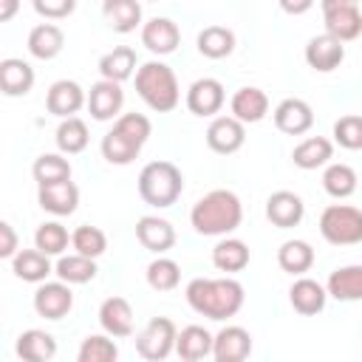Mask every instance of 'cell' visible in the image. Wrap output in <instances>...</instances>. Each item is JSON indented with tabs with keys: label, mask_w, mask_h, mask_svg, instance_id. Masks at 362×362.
I'll return each mask as SVG.
<instances>
[{
	"label": "cell",
	"mask_w": 362,
	"mask_h": 362,
	"mask_svg": "<svg viewBox=\"0 0 362 362\" xmlns=\"http://www.w3.org/2000/svg\"><path fill=\"white\" fill-rule=\"evenodd\" d=\"M243 286L232 277H195L187 286L192 311L209 320H229L243 308Z\"/></svg>",
	"instance_id": "obj_1"
},
{
	"label": "cell",
	"mask_w": 362,
	"mask_h": 362,
	"mask_svg": "<svg viewBox=\"0 0 362 362\" xmlns=\"http://www.w3.org/2000/svg\"><path fill=\"white\" fill-rule=\"evenodd\" d=\"M243 221V204L232 189H212L195 201L189 223L198 235H229Z\"/></svg>",
	"instance_id": "obj_2"
},
{
	"label": "cell",
	"mask_w": 362,
	"mask_h": 362,
	"mask_svg": "<svg viewBox=\"0 0 362 362\" xmlns=\"http://www.w3.org/2000/svg\"><path fill=\"white\" fill-rule=\"evenodd\" d=\"M153 124L144 113H124L116 119V124L102 136V156L110 164H130L133 158H139L144 141L150 139Z\"/></svg>",
	"instance_id": "obj_3"
},
{
	"label": "cell",
	"mask_w": 362,
	"mask_h": 362,
	"mask_svg": "<svg viewBox=\"0 0 362 362\" xmlns=\"http://www.w3.org/2000/svg\"><path fill=\"white\" fill-rule=\"evenodd\" d=\"M136 90L144 99V105L156 113H170L181 102V90L173 68L158 59H150L136 71Z\"/></svg>",
	"instance_id": "obj_4"
},
{
	"label": "cell",
	"mask_w": 362,
	"mask_h": 362,
	"mask_svg": "<svg viewBox=\"0 0 362 362\" xmlns=\"http://www.w3.org/2000/svg\"><path fill=\"white\" fill-rule=\"evenodd\" d=\"M184 189V175L173 161H150L139 173V195L150 206H173Z\"/></svg>",
	"instance_id": "obj_5"
},
{
	"label": "cell",
	"mask_w": 362,
	"mask_h": 362,
	"mask_svg": "<svg viewBox=\"0 0 362 362\" xmlns=\"http://www.w3.org/2000/svg\"><path fill=\"white\" fill-rule=\"evenodd\" d=\"M320 232L334 246L362 243V209L348 204H331L320 215Z\"/></svg>",
	"instance_id": "obj_6"
},
{
	"label": "cell",
	"mask_w": 362,
	"mask_h": 362,
	"mask_svg": "<svg viewBox=\"0 0 362 362\" xmlns=\"http://www.w3.org/2000/svg\"><path fill=\"white\" fill-rule=\"evenodd\" d=\"M178 328L167 317H153L139 334H136V351L147 362H164L175 351Z\"/></svg>",
	"instance_id": "obj_7"
},
{
	"label": "cell",
	"mask_w": 362,
	"mask_h": 362,
	"mask_svg": "<svg viewBox=\"0 0 362 362\" xmlns=\"http://www.w3.org/2000/svg\"><path fill=\"white\" fill-rule=\"evenodd\" d=\"M325 34L339 42L356 40L362 34V8L356 0H322Z\"/></svg>",
	"instance_id": "obj_8"
},
{
	"label": "cell",
	"mask_w": 362,
	"mask_h": 362,
	"mask_svg": "<svg viewBox=\"0 0 362 362\" xmlns=\"http://www.w3.org/2000/svg\"><path fill=\"white\" fill-rule=\"evenodd\" d=\"M243 141H246V127L235 116H215L206 127V144L212 153L232 156L243 147Z\"/></svg>",
	"instance_id": "obj_9"
},
{
	"label": "cell",
	"mask_w": 362,
	"mask_h": 362,
	"mask_svg": "<svg viewBox=\"0 0 362 362\" xmlns=\"http://www.w3.org/2000/svg\"><path fill=\"white\" fill-rule=\"evenodd\" d=\"M71 308H74V291L62 280L42 283L34 291V311L40 317H45V320H62Z\"/></svg>",
	"instance_id": "obj_10"
},
{
	"label": "cell",
	"mask_w": 362,
	"mask_h": 362,
	"mask_svg": "<svg viewBox=\"0 0 362 362\" xmlns=\"http://www.w3.org/2000/svg\"><path fill=\"white\" fill-rule=\"evenodd\" d=\"M314 124V110L305 99H283L277 107H274V127L280 133H288V136H303L308 133Z\"/></svg>",
	"instance_id": "obj_11"
},
{
	"label": "cell",
	"mask_w": 362,
	"mask_h": 362,
	"mask_svg": "<svg viewBox=\"0 0 362 362\" xmlns=\"http://www.w3.org/2000/svg\"><path fill=\"white\" fill-rule=\"evenodd\" d=\"M88 105V96L85 90L79 88V82L74 79H57L51 88H48V96H45V107L48 113L59 116V119H74V113Z\"/></svg>",
	"instance_id": "obj_12"
},
{
	"label": "cell",
	"mask_w": 362,
	"mask_h": 362,
	"mask_svg": "<svg viewBox=\"0 0 362 362\" xmlns=\"http://www.w3.org/2000/svg\"><path fill=\"white\" fill-rule=\"evenodd\" d=\"M342 59H345V42L334 40L331 34H317L305 45V62L320 74H328V71L339 68Z\"/></svg>",
	"instance_id": "obj_13"
},
{
	"label": "cell",
	"mask_w": 362,
	"mask_h": 362,
	"mask_svg": "<svg viewBox=\"0 0 362 362\" xmlns=\"http://www.w3.org/2000/svg\"><path fill=\"white\" fill-rule=\"evenodd\" d=\"M223 85L212 76H204V79H195L187 90V107L195 113V116H215L221 107H223Z\"/></svg>",
	"instance_id": "obj_14"
},
{
	"label": "cell",
	"mask_w": 362,
	"mask_h": 362,
	"mask_svg": "<svg viewBox=\"0 0 362 362\" xmlns=\"http://www.w3.org/2000/svg\"><path fill=\"white\" fill-rule=\"evenodd\" d=\"M124 105V90L119 82H107V79H99L96 85H90L88 90V110L96 122H107L113 119Z\"/></svg>",
	"instance_id": "obj_15"
},
{
	"label": "cell",
	"mask_w": 362,
	"mask_h": 362,
	"mask_svg": "<svg viewBox=\"0 0 362 362\" xmlns=\"http://www.w3.org/2000/svg\"><path fill=\"white\" fill-rule=\"evenodd\" d=\"M141 42H144L147 51L164 57V54H173L178 48L181 31L170 17H153L141 25Z\"/></svg>",
	"instance_id": "obj_16"
},
{
	"label": "cell",
	"mask_w": 362,
	"mask_h": 362,
	"mask_svg": "<svg viewBox=\"0 0 362 362\" xmlns=\"http://www.w3.org/2000/svg\"><path fill=\"white\" fill-rule=\"evenodd\" d=\"M305 215V204L297 192H288V189H277L269 195L266 201V218L280 226V229H288V226H297Z\"/></svg>",
	"instance_id": "obj_17"
},
{
	"label": "cell",
	"mask_w": 362,
	"mask_h": 362,
	"mask_svg": "<svg viewBox=\"0 0 362 362\" xmlns=\"http://www.w3.org/2000/svg\"><path fill=\"white\" fill-rule=\"evenodd\" d=\"M215 359L221 362H246L252 354V337L246 328L240 325H226L215 334V345H212Z\"/></svg>",
	"instance_id": "obj_18"
},
{
	"label": "cell",
	"mask_w": 362,
	"mask_h": 362,
	"mask_svg": "<svg viewBox=\"0 0 362 362\" xmlns=\"http://www.w3.org/2000/svg\"><path fill=\"white\" fill-rule=\"evenodd\" d=\"M136 238H139V243H141L144 249L161 255V252L173 249V243H175V229H173L170 221H164V218H158V215H144V218H139V223H136Z\"/></svg>",
	"instance_id": "obj_19"
},
{
	"label": "cell",
	"mask_w": 362,
	"mask_h": 362,
	"mask_svg": "<svg viewBox=\"0 0 362 362\" xmlns=\"http://www.w3.org/2000/svg\"><path fill=\"white\" fill-rule=\"evenodd\" d=\"M99 325L107 337H130L133 334V308L124 297H107L99 305Z\"/></svg>",
	"instance_id": "obj_20"
},
{
	"label": "cell",
	"mask_w": 362,
	"mask_h": 362,
	"mask_svg": "<svg viewBox=\"0 0 362 362\" xmlns=\"http://www.w3.org/2000/svg\"><path fill=\"white\" fill-rule=\"evenodd\" d=\"M229 107H232V116H235L238 122L255 124V122H260V119L269 113V96H266L260 88L246 85V88H238V90H235Z\"/></svg>",
	"instance_id": "obj_21"
},
{
	"label": "cell",
	"mask_w": 362,
	"mask_h": 362,
	"mask_svg": "<svg viewBox=\"0 0 362 362\" xmlns=\"http://www.w3.org/2000/svg\"><path fill=\"white\" fill-rule=\"evenodd\" d=\"M34 88V68L25 59L6 57L0 62V90L6 96H25Z\"/></svg>",
	"instance_id": "obj_22"
},
{
	"label": "cell",
	"mask_w": 362,
	"mask_h": 362,
	"mask_svg": "<svg viewBox=\"0 0 362 362\" xmlns=\"http://www.w3.org/2000/svg\"><path fill=\"white\" fill-rule=\"evenodd\" d=\"M37 201L45 212L51 215H71L79 204V189L74 181H59V184H48V187H40L37 192Z\"/></svg>",
	"instance_id": "obj_23"
},
{
	"label": "cell",
	"mask_w": 362,
	"mask_h": 362,
	"mask_svg": "<svg viewBox=\"0 0 362 362\" xmlns=\"http://www.w3.org/2000/svg\"><path fill=\"white\" fill-rule=\"evenodd\" d=\"M17 356L23 362H48L54 359L57 354V339L48 334V331H40V328H28L17 337V345H14Z\"/></svg>",
	"instance_id": "obj_24"
},
{
	"label": "cell",
	"mask_w": 362,
	"mask_h": 362,
	"mask_svg": "<svg viewBox=\"0 0 362 362\" xmlns=\"http://www.w3.org/2000/svg\"><path fill=\"white\" fill-rule=\"evenodd\" d=\"M325 297H328V291H325L317 280H311V277H300V280H294L291 288H288V300H291L294 311H300V314H305V317L320 314V311L325 308Z\"/></svg>",
	"instance_id": "obj_25"
},
{
	"label": "cell",
	"mask_w": 362,
	"mask_h": 362,
	"mask_svg": "<svg viewBox=\"0 0 362 362\" xmlns=\"http://www.w3.org/2000/svg\"><path fill=\"white\" fill-rule=\"evenodd\" d=\"M212 345H215V337L201 328V325H187L178 331V339H175V351H178V359H187V362H198L204 356L212 354Z\"/></svg>",
	"instance_id": "obj_26"
},
{
	"label": "cell",
	"mask_w": 362,
	"mask_h": 362,
	"mask_svg": "<svg viewBox=\"0 0 362 362\" xmlns=\"http://www.w3.org/2000/svg\"><path fill=\"white\" fill-rule=\"evenodd\" d=\"M325 291L339 300V303H354V300H362V266H342V269H334L328 283H325Z\"/></svg>",
	"instance_id": "obj_27"
},
{
	"label": "cell",
	"mask_w": 362,
	"mask_h": 362,
	"mask_svg": "<svg viewBox=\"0 0 362 362\" xmlns=\"http://www.w3.org/2000/svg\"><path fill=\"white\" fill-rule=\"evenodd\" d=\"M65 45V34L54 23H40L28 31V51L37 59H54Z\"/></svg>",
	"instance_id": "obj_28"
},
{
	"label": "cell",
	"mask_w": 362,
	"mask_h": 362,
	"mask_svg": "<svg viewBox=\"0 0 362 362\" xmlns=\"http://www.w3.org/2000/svg\"><path fill=\"white\" fill-rule=\"evenodd\" d=\"M334 156V144L325 139V136H308L303 139L294 153H291V161L300 167V170H317L322 164H328Z\"/></svg>",
	"instance_id": "obj_29"
},
{
	"label": "cell",
	"mask_w": 362,
	"mask_h": 362,
	"mask_svg": "<svg viewBox=\"0 0 362 362\" xmlns=\"http://www.w3.org/2000/svg\"><path fill=\"white\" fill-rule=\"evenodd\" d=\"M133 68H136V51L130 45H116L113 51H107L99 59V74L107 82H119L122 85L124 79H130Z\"/></svg>",
	"instance_id": "obj_30"
},
{
	"label": "cell",
	"mask_w": 362,
	"mask_h": 362,
	"mask_svg": "<svg viewBox=\"0 0 362 362\" xmlns=\"http://www.w3.org/2000/svg\"><path fill=\"white\" fill-rule=\"evenodd\" d=\"M102 14L110 23V28L119 34L136 31V25L141 23V6L136 0H105Z\"/></svg>",
	"instance_id": "obj_31"
},
{
	"label": "cell",
	"mask_w": 362,
	"mask_h": 362,
	"mask_svg": "<svg viewBox=\"0 0 362 362\" xmlns=\"http://www.w3.org/2000/svg\"><path fill=\"white\" fill-rule=\"evenodd\" d=\"M11 269L25 283H42L51 274V260L40 249H20L17 257L11 260Z\"/></svg>",
	"instance_id": "obj_32"
},
{
	"label": "cell",
	"mask_w": 362,
	"mask_h": 362,
	"mask_svg": "<svg viewBox=\"0 0 362 362\" xmlns=\"http://www.w3.org/2000/svg\"><path fill=\"white\" fill-rule=\"evenodd\" d=\"M212 263L218 272H240L249 266V246L238 238H223L212 249Z\"/></svg>",
	"instance_id": "obj_33"
},
{
	"label": "cell",
	"mask_w": 362,
	"mask_h": 362,
	"mask_svg": "<svg viewBox=\"0 0 362 362\" xmlns=\"http://www.w3.org/2000/svg\"><path fill=\"white\" fill-rule=\"evenodd\" d=\"M198 51L209 59H223L235 51V34L226 25H206L198 34Z\"/></svg>",
	"instance_id": "obj_34"
},
{
	"label": "cell",
	"mask_w": 362,
	"mask_h": 362,
	"mask_svg": "<svg viewBox=\"0 0 362 362\" xmlns=\"http://www.w3.org/2000/svg\"><path fill=\"white\" fill-rule=\"evenodd\" d=\"M31 175L40 187H48V184H59V181H71V161L62 158L59 153H42L34 167H31Z\"/></svg>",
	"instance_id": "obj_35"
},
{
	"label": "cell",
	"mask_w": 362,
	"mask_h": 362,
	"mask_svg": "<svg viewBox=\"0 0 362 362\" xmlns=\"http://www.w3.org/2000/svg\"><path fill=\"white\" fill-rule=\"evenodd\" d=\"M277 263H280V269L288 272V274H303V272H308L311 263H314V249H311V243H305V240H286V243L277 249Z\"/></svg>",
	"instance_id": "obj_36"
},
{
	"label": "cell",
	"mask_w": 362,
	"mask_h": 362,
	"mask_svg": "<svg viewBox=\"0 0 362 362\" xmlns=\"http://www.w3.org/2000/svg\"><path fill=\"white\" fill-rule=\"evenodd\" d=\"M54 274L68 286L71 283H90L96 277V263L90 257H82V255H65L57 260Z\"/></svg>",
	"instance_id": "obj_37"
},
{
	"label": "cell",
	"mask_w": 362,
	"mask_h": 362,
	"mask_svg": "<svg viewBox=\"0 0 362 362\" xmlns=\"http://www.w3.org/2000/svg\"><path fill=\"white\" fill-rule=\"evenodd\" d=\"M88 124L79 119V116H74V119H62L59 122V127H57V147L62 150V153H68V156H74V153H82L85 147H88Z\"/></svg>",
	"instance_id": "obj_38"
},
{
	"label": "cell",
	"mask_w": 362,
	"mask_h": 362,
	"mask_svg": "<svg viewBox=\"0 0 362 362\" xmlns=\"http://www.w3.org/2000/svg\"><path fill=\"white\" fill-rule=\"evenodd\" d=\"M322 187L331 198H348L356 192V173L348 164H328L322 173Z\"/></svg>",
	"instance_id": "obj_39"
},
{
	"label": "cell",
	"mask_w": 362,
	"mask_h": 362,
	"mask_svg": "<svg viewBox=\"0 0 362 362\" xmlns=\"http://www.w3.org/2000/svg\"><path fill=\"white\" fill-rule=\"evenodd\" d=\"M116 356H119V348H116L113 337H107V334L85 337L76 351V362H116Z\"/></svg>",
	"instance_id": "obj_40"
},
{
	"label": "cell",
	"mask_w": 362,
	"mask_h": 362,
	"mask_svg": "<svg viewBox=\"0 0 362 362\" xmlns=\"http://www.w3.org/2000/svg\"><path fill=\"white\" fill-rule=\"evenodd\" d=\"M71 246L76 249V255L96 260V257L107 249V238H105V232H102L99 226H88V223H82V226L74 229V235H71Z\"/></svg>",
	"instance_id": "obj_41"
},
{
	"label": "cell",
	"mask_w": 362,
	"mask_h": 362,
	"mask_svg": "<svg viewBox=\"0 0 362 362\" xmlns=\"http://www.w3.org/2000/svg\"><path fill=\"white\" fill-rule=\"evenodd\" d=\"M68 240H71L68 229L62 223H57V221H45L34 232V243H37V249L42 255H62L68 249Z\"/></svg>",
	"instance_id": "obj_42"
},
{
	"label": "cell",
	"mask_w": 362,
	"mask_h": 362,
	"mask_svg": "<svg viewBox=\"0 0 362 362\" xmlns=\"http://www.w3.org/2000/svg\"><path fill=\"white\" fill-rule=\"evenodd\" d=\"M147 283L156 291H173L181 283V266L170 257H156L147 266Z\"/></svg>",
	"instance_id": "obj_43"
},
{
	"label": "cell",
	"mask_w": 362,
	"mask_h": 362,
	"mask_svg": "<svg viewBox=\"0 0 362 362\" xmlns=\"http://www.w3.org/2000/svg\"><path fill=\"white\" fill-rule=\"evenodd\" d=\"M334 141L345 150H362V116H342L334 122Z\"/></svg>",
	"instance_id": "obj_44"
},
{
	"label": "cell",
	"mask_w": 362,
	"mask_h": 362,
	"mask_svg": "<svg viewBox=\"0 0 362 362\" xmlns=\"http://www.w3.org/2000/svg\"><path fill=\"white\" fill-rule=\"evenodd\" d=\"M34 11L42 17H68L74 11V0H34Z\"/></svg>",
	"instance_id": "obj_45"
},
{
	"label": "cell",
	"mask_w": 362,
	"mask_h": 362,
	"mask_svg": "<svg viewBox=\"0 0 362 362\" xmlns=\"http://www.w3.org/2000/svg\"><path fill=\"white\" fill-rule=\"evenodd\" d=\"M0 257H17V232L6 221L0 223Z\"/></svg>",
	"instance_id": "obj_46"
},
{
	"label": "cell",
	"mask_w": 362,
	"mask_h": 362,
	"mask_svg": "<svg viewBox=\"0 0 362 362\" xmlns=\"http://www.w3.org/2000/svg\"><path fill=\"white\" fill-rule=\"evenodd\" d=\"M14 11H17V0H3V3H0V23L8 20Z\"/></svg>",
	"instance_id": "obj_47"
},
{
	"label": "cell",
	"mask_w": 362,
	"mask_h": 362,
	"mask_svg": "<svg viewBox=\"0 0 362 362\" xmlns=\"http://www.w3.org/2000/svg\"><path fill=\"white\" fill-rule=\"evenodd\" d=\"M308 8H311L308 0H303V3H283V11H288V14H300V11H308Z\"/></svg>",
	"instance_id": "obj_48"
},
{
	"label": "cell",
	"mask_w": 362,
	"mask_h": 362,
	"mask_svg": "<svg viewBox=\"0 0 362 362\" xmlns=\"http://www.w3.org/2000/svg\"><path fill=\"white\" fill-rule=\"evenodd\" d=\"M215 362H221V359H215Z\"/></svg>",
	"instance_id": "obj_49"
},
{
	"label": "cell",
	"mask_w": 362,
	"mask_h": 362,
	"mask_svg": "<svg viewBox=\"0 0 362 362\" xmlns=\"http://www.w3.org/2000/svg\"><path fill=\"white\" fill-rule=\"evenodd\" d=\"M181 362H187V359H181Z\"/></svg>",
	"instance_id": "obj_50"
}]
</instances>
